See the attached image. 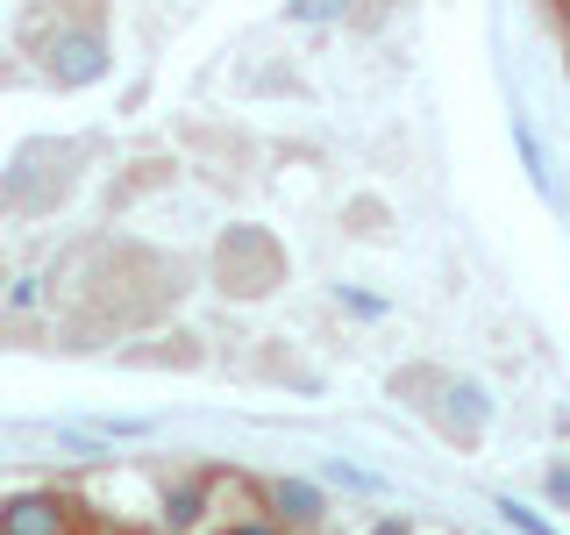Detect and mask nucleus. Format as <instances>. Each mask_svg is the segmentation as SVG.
I'll list each match as a JSON object with an SVG mask.
<instances>
[{
  "instance_id": "nucleus-1",
  "label": "nucleus",
  "mask_w": 570,
  "mask_h": 535,
  "mask_svg": "<svg viewBox=\"0 0 570 535\" xmlns=\"http://www.w3.org/2000/svg\"><path fill=\"white\" fill-rule=\"evenodd\" d=\"M0 535H71V507L65 499H14L0 514Z\"/></svg>"
},
{
  "instance_id": "nucleus-2",
  "label": "nucleus",
  "mask_w": 570,
  "mask_h": 535,
  "mask_svg": "<svg viewBox=\"0 0 570 535\" xmlns=\"http://www.w3.org/2000/svg\"><path fill=\"white\" fill-rule=\"evenodd\" d=\"M264 507H278V522L307 528V522H321V514H328V499H321L314 486H293V478H272V486H264Z\"/></svg>"
},
{
  "instance_id": "nucleus-3",
  "label": "nucleus",
  "mask_w": 570,
  "mask_h": 535,
  "mask_svg": "<svg viewBox=\"0 0 570 535\" xmlns=\"http://www.w3.org/2000/svg\"><path fill=\"white\" fill-rule=\"evenodd\" d=\"M228 535H285V522H272V514H249V522H236Z\"/></svg>"
},
{
  "instance_id": "nucleus-4",
  "label": "nucleus",
  "mask_w": 570,
  "mask_h": 535,
  "mask_svg": "<svg viewBox=\"0 0 570 535\" xmlns=\"http://www.w3.org/2000/svg\"><path fill=\"white\" fill-rule=\"evenodd\" d=\"M499 514H507V522H513V528H521V535H549V528H542V522H534V514H528V507H513V499H507V507H499Z\"/></svg>"
},
{
  "instance_id": "nucleus-5",
  "label": "nucleus",
  "mask_w": 570,
  "mask_h": 535,
  "mask_svg": "<svg viewBox=\"0 0 570 535\" xmlns=\"http://www.w3.org/2000/svg\"><path fill=\"white\" fill-rule=\"evenodd\" d=\"M549 493H557L563 507H570V464H549Z\"/></svg>"
},
{
  "instance_id": "nucleus-6",
  "label": "nucleus",
  "mask_w": 570,
  "mask_h": 535,
  "mask_svg": "<svg viewBox=\"0 0 570 535\" xmlns=\"http://www.w3.org/2000/svg\"><path fill=\"white\" fill-rule=\"evenodd\" d=\"M371 535H414V528H406V522H392V514H385V522H371Z\"/></svg>"
}]
</instances>
